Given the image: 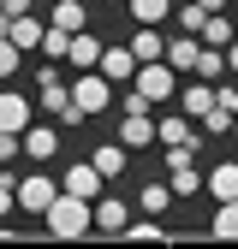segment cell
Here are the masks:
<instances>
[{"label":"cell","instance_id":"obj_1","mask_svg":"<svg viewBox=\"0 0 238 249\" xmlns=\"http://www.w3.org/2000/svg\"><path fill=\"white\" fill-rule=\"evenodd\" d=\"M42 226L48 237H83V231H96V213H89V196H72V190H60L42 213Z\"/></svg>","mask_w":238,"mask_h":249},{"label":"cell","instance_id":"obj_2","mask_svg":"<svg viewBox=\"0 0 238 249\" xmlns=\"http://www.w3.org/2000/svg\"><path fill=\"white\" fill-rule=\"evenodd\" d=\"M107 101H113V83H107L101 71H78V77H72V107H78L83 119L107 113Z\"/></svg>","mask_w":238,"mask_h":249},{"label":"cell","instance_id":"obj_3","mask_svg":"<svg viewBox=\"0 0 238 249\" xmlns=\"http://www.w3.org/2000/svg\"><path fill=\"white\" fill-rule=\"evenodd\" d=\"M131 83H137L143 95H149V107H161V101H173V89H178V71L167 66V59H143Z\"/></svg>","mask_w":238,"mask_h":249},{"label":"cell","instance_id":"obj_4","mask_svg":"<svg viewBox=\"0 0 238 249\" xmlns=\"http://www.w3.org/2000/svg\"><path fill=\"white\" fill-rule=\"evenodd\" d=\"M60 196V184L48 172H24L18 178V213H48V202Z\"/></svg>","mask_w":238,"mask_h":249},{"label":"cell","instance_id":"obj_5","mask_svg":"<svg viewBox=\"0 0 238 249\" xmlns=\"http://www.w3.org/2000/svg\"><path fill=\"white\" fill-rule=\"evenodd\" d=\"M36 89H42V101H36L42 113L66 119V124H83V113L72 107V83H66V77H48V83H36Z\"/></svg>","mask_w":238,"mask_h":249},{"label":"cell","instance_id":"obj_6","mask_svg":"<svg viewBox=\"0 0 238 249\" xmlns=\"http://www.w3.org/2000/svg\"><path fill=\"white\" fill-rule=\"evenodd\" d=\"M89 213H96V231H107V237H125V226H131V208L119 196H96Z\"/></svg>","mask_w":238,"mask_h":249},{"label":"cell","instance_id":"obj_7","mask_svg":"<svg viewBox=\"0 0 238 249\" xmlns=\"http://www.w3.org/2000/svg\"><path fill=\"white\" fill-rule=\"evenodd\" d=\"M30 119H36V101L18 89H0V131H24Z\"/></svg>","mask_w":238,"mask_h":249},{"label":"cell","instance_id":"obj_8","mask_svg":"<svg viewBox=\"0 0 238 249\" xmlns=\"http://www.w3.org/2000/svg\"><path fill=\"white\" fill-rule=\"evenodd\" d=\"M96 71H101L107 83H131V77H137V53H131V48H101Z\"/></svg>","mask_w":238,"mask_h":249},{"label":"cell","instance_id":"obj_9","mask_svg":"<svg viewBox=\"0 0 238 249\" xmlns=\"http://www.w3.org/2000/svg\"><path fill=\"white\" fill-rule=\"evenodd\" d=\"M54 154H60L54 124H24V160H54Z\"/></svg>","mask_w":238,"mask_h":249},{"label":"cell","instance_id":"obj_10","mask_svg":"<svg viewBox=\"0 0 238 249\" xmlns=\"http://www.w3.org/2000/svg\"><path fill=\"white\" fill-rule=\"evenodd\" d=\"M101 172H96V160H83V166H66V178H60V190H72V196H89V202H96L101 196Z\"/></svg>","mask_w":238,"mask_h":249},{"label":"cell","instance_id":"obj_11","mask_svg":"<svg viewBox=\"0 0 238 249\" xmlns=\"http://www.w3.org/2000/svg\"><path fill=\"white\" fill-rule=\"evenodd\" d=\"M96 59H101V36L72 30V53H66V66H72V71H96Z\"/></svg>","mask_w":238,"mask_h":249},{"label":"cell","instance_id":"obj_12","mask_svg":"<svg viewBox=\"0 0 238 249\" xmlns=\"http://www.w3.org/2000/svg\"><path fill=\"white\" fill-rule=\"evenodd\" d=\"M197 53H202V36H191V30H185V36H173V42H167L161 59H167L173 71H197Z\"/></svg>","mask_w":238,"mask_h":249},{"label":"cell","instance_id":"obj_13","mask_svg":"<svg viewBox=\"0 0 238 249\" xmlns=\"http://www.w3.org/2000/svg\"><path fill=\"white\" fill-rule=\"evenodd\" d=\"M202 190L215 196V202H232L238 196V160H220L215 172H202Z\"/></svg>","mask_w":238,"mask_h":249},{"label":"cell","instance_id":"obj_14","mask_svg":"<svg viewBox=\"0 0 238 249\" xmlns=\"http://www.w3.org/2000/svg\"><path fill=\"white\" fill-rule=\"evenodd\" d=\"M89 160H96V172H101V178L113 184L119 172H125V166H131V148H125V142H101L96 154H89Z\"/></svg>","mask_w":238,"mask_h":249},{"label":"cell","instance_id":"obj_15","mask_svg":"<svg viewBox=\"0 0 238 249\" xmlns=\"http://www.w3.org/2000/svg\"><path fill=\"white\" fill-rule=\"evenodd\" d=\"M119 142H125V148L155 142V119H149V113H125V119H119Z\"/></svg>","mask_w":238,"mask_h":249},{"label":"cell","instance_id":"obj_16","mask_svg":"<svg viewBox=\"0 0 238 249\" xmlns=\"http://www.w3.org/2000/svg\"><path fill=\"white\" fill-rule=\"evenodd\" d=\"M125 48L137 53V66H143V59H161V53H167V36H161L155 24H137V36H131Z\"/></svg>","mask_w":238,"mask_h":249},{"label":"cell","instance_id":"obj_17","mask_svg":"<svg viewBox=\"0 0 238 249\" xmlns=\"http://www.w3.org/2000/svg\"><path fill=\"white\" fill-rule=\"evenodd\" d=\"M6 36H12V42H18V48L30 53V48H42V36H48V24H42V18H30V12H18Z\"/></svg>","mask_w":238,"mask_h":249},{"label":"cell","instance_id":"obj_18","mask_svg":"<svg viewBox=\"0 0 238 249\" xmlns=\"http://www.w3.org/2000/svg\"><path fill=\"white\" fill-rule=\"evenodd\" d=\"M197 36H202V48H226V42L238 36V24H232V18H220V12H208Z\"/></svg>","mask_w":238,"mask_h":249},{"label":"cell","instance_id":"obj_19","mask_svg":"<svg viewBox=\"0 0 238 249\" xmlns=\"http://www.w3.org/2000/svg\"><path fill=\"white\" fill-rule=\"evenodd\" d=\"M155 142H161V148H173V142H197V131H191V119H173V113H167V119H155Z\"/></svg>","mask_w":238,"mask_h":249},{"label":"cell","instance_id":"obj_20","mask_svg":"<svg viewBox=\"0 0 238 249\" xmlns=\"http://www.w3.org/2000/svg\"><path fill=\"white\" fill-rule=\"evenodd\" d=\"M48 24H60V30H83V24H89V6H83V0H54Z\"/></svg>","mask_w":238,"mask_h":249},{"label":"cell","instance_id":"obj_21","mask_svg":"<svg viewBox=\"0 0 238 249\" xmlns=\"http://www.w3.org/2000/svg\"><path fill=\"white\" fill-rule=\"evenodd\" d=\"M185 113H191V119H208V113H215V83H208V77L185 89Z\"/></svg>","mask_w":238,"mask_h":249},{"label":"cell","instance_id":"obj_22","mask_svg":"<svg viewBox=\"0 0 238 249\" xmlns=\"http://www.w3.org/2000/svg\"><path fill=\"white\" fill-rule=\"evenodd\" d=\"M178 196H173V184H143V196H137V208L143 213H167Z\"/></svg>","mask_w":238,"mask_h":249},{"label":"cell","instance_id":"obj_23","mask_svg":"<svg viewBox=\"0 0 238 249\" xmlns=\"http://www.w3.org/2000/svg\"><path fill=\"white\" fill-rule=\"evenodd\" d=\"M215 237H238V196L232 202H215V226H208Z\"/></svg>","mask_w":238,"mask_h":249},{"label":"cell","instance_id":"obj_24","mask_svg":"<svg viewBox=\"0 0 238 249\" xmlns=\"http://www.w3.org/2000/svg\"><path fill=\"white\" fill-rule=\"evenodd\" d=\"M125 6H131L137 24H161V18L173 12V0H125Z\"/></svg>","mask_w":238,"mask_h":249},{"label":"cell","instance_id":"obj_25","mask_svg":"<svg viewBox=\"0 0 238 249\" xmlns=\"http://www.w3.org/2000/svg\"><path fill=\"white\" fill-rule=\"evenodd\" d=\"M220 71H226V48H202V53H197V77L220 83Z\"/></svg>","mask_w":238,"mask_h":249},{"label":"cell","instance_id":"obj_26","mask_svg":"<svg viewBox=\"0 0 238 249\" xmlns=\"http://www.w3.org/2000/svg\"><path fill=\"white\" fill-rule=\"evenodd\" d=\"M66 53H72V30L48 24V36H42V59H66Z\"/></svg>","mask_w":238,"mask_h":249},{"label":"cell","instance_id":"obj_27","mask_svg":"<svg viewBox=\"0 0 238 249\" xmlns=\"http://www.w3.org/2000/svg\"><path fill=\"white\" fill-rule=\"evenodd\" d=\"M6 213H18V178H12V166L0 172V220H6Z\"/></svg>","mask_w":238,"mask_h":249},{"label":"cell","instance_id":"obj_28","mask_svg":"<svg viewBox=\"0 0 238 249\" xmlns=\"http://www.w3.org/2000/svg\"><path fill=\"white\" fill-rule=\"evenodd\" d=\"M18 66H24V48H18L12 36H0V77H12Z\"/></svg>","mask_w":238,"mask_h":249},{"label":"cell","instance_id":"obj_29","mask_svg":"<svg viewBox=\"0 0 238 249\" xmlns=\"http://www.w3.org/2000/svg\"><path fill=\"white\" fill-rule=\"evenodd\" d=\"M125 237H137V243H155V237H167V226H161V220H131V226H125Z\"/></svg>","mask_w":238,"mask_h":249},{"label":"cell","instance_id":"obj_30","mask_svg":"<svg viewBox=\"0 0 238 249\" xmlns=\"http://www.w3.org/2000/svg\"><path fill=\"white\" fill-rule=\"evenodd\" d=\"M24 154V131H0V166H12Z\"/></svg>","mask_w":238,"mask_h":249},{"label":"cell","instance_id":"obj_31","mask_svg":"<svg viewBox=\"0 0 238 249\" xmlns=\"http://www.w3.org/2000/svg\"><path fill=\"white\" fill-rule=\"evenodd\" d=\"M173 18H178V30H191V36H197V30H202V18H208V6H197V0H191V6H178Z\"/></svg>","mask_w":238,"mask_h":249},{"label":"cell","instance_id":"obj_32","mask_svg":"<svg viewBox=\"0 0 238 249\" xmlns=\"http://www.w3.org/2000/svg\"><path fill=\"white\" fill-rule=\"evenodd\" d=\"M119 113H149V95H143V89H131V95L119 101Z\"/></svg>","mask_w":238,"mask_h":249},{"label":"cell","instance_id":"obj_33","mask_svg":"<svg viewBox=\"0 0 238 249\" xmlns=\"http://www.w3.org/2000/svg\"><path fill=\"white\" fill-rule=\"evenodd\" d=\"M226 71H238V36L226 42Z\"/></svg>","mask_w":238,"mask_h":249},{"label":"cell","instance_id":"obj_34","mask_svg":"<svg viewBox=\"0 0 238 249\" xmlns=\"http://www.w3.org/2000/svg\"><path fill=\"white\" fill-rule=\"evenodd\" d=\"M0 6H6V12L18 18V12H30V0H0Z\"/></svg>","mask_w":238,"mask_h":249},{"label":"cell","instance_id":"obj_35","mask_svg":"<svg viewBox=\"0 0 238 249\" xmlns=\"http://www.w3.org/2000/svg\"><path fill=\"white\" fill-rule=\"evenodd\" d=\"M197 6H208V12H220V6H232V0H197Z\"/></svg>","mask_w":238,"mask_h":249},{"label":"cell","instance_id":"obj_36","mask_svg":"<svg viewBox=\"0 0 238 249\" xmlns=\"http://www.w3.org/2000/svg\"><path fill=\"white\" fill-rule=\"evenodd\" d=\"M6 30H12V12H6V6H0V36H6Z\"/></svg>","mask_w":238,"mask_h":249},{"label":"cell","instance_id":"obj_37","mask_svg":"<svg viewBox=\"0 0 238 249\" xmlns=\"http://www.w3.org/2000/svg\"><path fill=\"white\" fill-rule=\"evenodd\" d=\"M107 6H125V0H107Z\"/></svg>","mask_w":238,"mask_h":249},{"label":"cell","instance_id":"obj_38","mask_svg":"<svg viewBox=\"0 0 238 249\" xmlns=\"http://www.w3.org/2000/svg\"><path fill=\"white\" fill-rule=\"evenodd\" d=\"M232 6H238V0H232Z\"/></svg>","mask_w":238,"mask_h":249}]
</instances>
